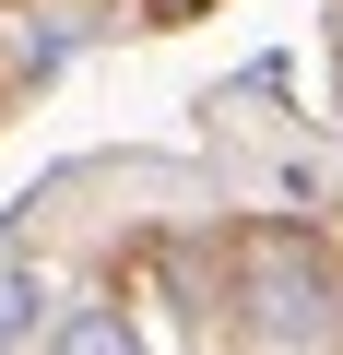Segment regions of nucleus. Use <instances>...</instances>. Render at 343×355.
Returning <instances> with one entry per match:
<instances>
[{"label": "nucleus", "mask_w": 343, "mask_h": 355, "mask_svg": "<svg viewBox=\"0 0 343 355\" xmlns=\"http://www.w3.org/2000/svg\"><path fill=\"white\" fill-rule=\"evenodd\" d=\"M249 308H261V331H331V261L308 237H261L249 249Z\"/></svg>", "instance_id": "f257e3e1"}, {"label": "nucleus", "mask_w": 343, "mask_h": 355, "mask_svg": "<svg viewBox=\"0 0 343 355\" xmlns=\"http://www.w3.org/2000/svg\"><path fill=\"white\" fill-rule=\"evenodd\" d=\"M48 331V284L36 272H0V343H36Z\"/></svg>", "instance_id": "f03ea898"}, {"label": "nucleus", "mask_w": 343, "mask_h": 355, "mask_svg": "<svg viewBox=\"0 0 343 355\" xmlns=\"http://www.w3.org/2000/svg\"><path fill=\"white\" fill-rule=\"evenodd\" d=\"M48 343H130L118 320H95V308H71V320H48Z\"/></svg>", "instance_id": "7ed1b4c3"}]
</instances>
